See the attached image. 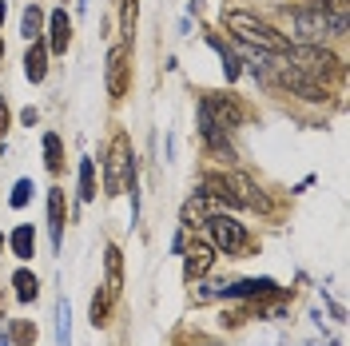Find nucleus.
<instances>
[{
  "mask_svg": "<svg viewBox=\"0 0 350 346\" xmlns=\"http://www.w3.org/2000/svg\"><path fill=\"white\" fill-rule=\"evenodd\" d=\"M291 24L303 32L306 40H323V36H342L347 32V16L342 12H327V8H314V12H295Z\"/></svg>",
  "mask_w": 350,
  "mask_h": 346,
  "instance_id": "nucleus-3",
  "label": "nucleus"
},
{
  "mask_svg": "<svg viewBox=\"0 0 350 346\" xmlns=\"http://www.w3.org/2000/svg\"><path fill=\"white\" fill-rule=\"evenodd\" d=\"M131 172H135L131 168V139L124 131H116L111 144H108V159H104V187H108V195L124 191V183H128Z\"/></svg>",
  "mask_w": 350,
  "mask_h": 346,
  "instance_id": "nucleus-2",
  "label": "nucleus"
},
{
  "mask_svg": "<svg viewBox=\"0 0 350 346\" xmlns=\"http://www.w3.org/2000/svg\"><path fill=\"white\" fill-rule=\"evenodd\" d=\"M44 163H48V172H60V168H64V148H60V135H44Z\"/></svg>",
  "mask_w": 350,
  "mask_h": 346,
  "instance_id": "nucleus-16",
  "label": "nucleus"
},
{
  "mask_svg": "<svg viewBox=\"0 0 350 346\" xmlns=\"http://www.w3.org/2000/svg\"><path fill=\"white\" fill-rule=\"evenodd\" d=\"M8 120H12V116H8V104H4V96H0V135L8 131Z\"/></svg>",
  "mask_w": 350,
  "mask_h": 346,
  "instance_id": "nucleus-25",
  "label": "nucleus"
},
{
  "mask_svg": "<svg viewBox=\"0 0 350 346\" xmlns=\"http://www.w3.org/2000/svg\"><path fill=\"white\" fill-rule=\"evenodd\" d=\"M275 282L271 279H239L231 287H211V291H199V299H259V295H271Z\"/></svg>",
  "mask_w": 350,
  "mask_h": 346,
  "instance_id": "nucleus-7",
  "label": "nucleus"
},
{
  "mask_svg": "<svg viewBox=\"0 0 350 346\" xmlns=\"http://www.w3.org/2000/svg\"><path fill=\"white\" fill-rule=\"evenodd\" d=\"M295 56L303 60L299 68L314 72V76H342V64H338V56H330V52H323V48H295Z\"/></svg>",
  "mask_w": 350,
  "mask_h": 346,
  "instance_id": "nucleus-8",
  "label": "nucleus"
},
{
  "mask_svg": "<svg viewBox=\"0 0 350 346\" xmlns=\"http://www.w3.org/2000/svg\"><path fill=\"white\" fill-rule=\"evenodd\" d=\"M211 263H215V251H211L207 243H196V247H187L183 275H187V279H199V275H207V271H211Z\"/></svg>",
  "mask_w": 350,
  "mask_h": 346,
  "instance_id": "nucleus-9",
  "label": "nucleus"
},
{
  "mask_svg": "<svg viewBox=\"0 0 350 346\" xmlns=\"http://www.w3.org/2000/svg\"><path fill=\"white\" fill-rule=\"evenodd\" d=\"M56 334H60V346H72V310H68L64 299L56 306Z\"/></svg>",
  "mask_w": 350,
  "mask_h": 346,
  "instance_id": "nucleus-19",
  "label": "nucleus"
},
{
  "mask_svg": "<svg viewBox=\"0 0 350 346\" xmlns=\"http://www.w3.org/2000/svg\"><path fill=\"white\" fill-rule=\"evenodd\" d=\"M108 295H111V291H100V295L92 299V323H96V326L108 323Z\"/></svg>",
  "mask_w": 350,
  "mask_h": 346,
  "instance_id": "nucleus-22",
  "label": "nucleus"
},
{
  "mask_svg": "<svg viewBox=\"0 0 350 346\" xmlns=\"http://www.w3.org/2000/svg\"><path fill=\"white\" fill-rule=\"evenodd\" d=\"M0 251H4V235H0Z\"/></svg>",
  "mask_w": 350,
  "mask_h": 346,
  "instance_id": "nucleus-27",
  "label": "nucleus"
},
{
  "mask_svg": "<svg viewBox=\"0 0 350 346\" xmlns=\"http://www.w3.org/2000/svg\"><path fill=\"white\" fill-rule=\"evenodd\" d=\"M40 28H44V12L36 8V4H28V8H24V21H21V36L24 40H36Z\"/></svg>",
  "mask_w": 350,
  "mask_h": 346,
  "instance_id": "nucleus-15",
  "label": "nucleus"
},
{
  "mask_svg": "<svg viewBox=\"0 0 350 346\" xmlns=\"http://www.w3.org/2000/svg\"><path fill=\"white\" fill-rule=\"evenodd\" d=\"M4 16H8V4H4V0H0V24H4Z\"/></svg>",
  "mask_w": 350,
  "mask_h": 346,
  "instance_id": "nucleus-26",
  "label": "nucleus"
},
{
  "mask_svg": "<svg viewBox=\"0 0 350 346\" xmlns=\"http://www.w3.org/2000/svg\"><path fill=\"white\" fill-rule=\"evenodd\" d=\"M275 84H279V88H286V92H295V96H303V100H310V104L327 100V92H323V84H314V80L306 76L303 68L279 64V72H275Z\"/></svg>",
  "mask_w": 350,
  "mask_h": 346,
  "instance_id": "nucleus-5",
  "label": "nucleus"
},
{
  "mask_svg": "<svg viewBox=\"0 0 350 346\" xmlns=\"http://www.w3.org/2000/svg\"><path fill=\"white\" fill-rule=\"evenodd\" d=\"M12 287H16V299H21V303H32L36 291H40V282H36L32 271H16V275H12Z\"/></svg>",
  "mask_w": 350,
  "mask_h": 346,
  "instance_id": "nucleus-14",
  "label": "nucleus"
},
{
  "mask_svg": "<svg viewBox=\"0 0 350 346\" xmlns=\"http://www.w3.org/2000/svg\"><path fill=\"white\" fill-rule=\"evenodd\" d=\"M48 32H52V52H56V56H60V52H68V40H72V21H68L64 8H56V12H52Z\"/></svg>",
  "mask_w": 350,
  "mask_h": 346,
  "instance_id": "nucleus-11",
  "label": "nucleus"
},
{
  "mask_svg": "<svg viewBox=\"0 0 350 346\" xmlns=\"http://www.w3.org/2000/svg\"><path fill=\"white\" fill-rule=\"evenodd\" d=\"M8 343H21V346L36 343V326L24 323V319H16V323H12V330H8Z\"/></svg>",
  "mask_w": 350,
  "mask_h": 346,
  "instance_id": "nucleus-21",
  "label": "nucleus"
},
{
  "mask_svg": "<svg viewBox=\"0 0 350 346\" xmlns=\"http://www.w3.org/2000/svg\"><path fill=\"white\" fill-rule=\"evenodd\" d=\"M128 88H131V64H128V40H124L108 52V96L124 100Z\"/></svg>",
  "mask_w": 350,
  "mask_h": 346,
  "instance_id": "nucleus-6",
  "label": "nucleus"
},
{
  "mask_svg": "<svg viewBox=\"0 0 350 346\" xmlns=\"http://www.w3.org/2000/svg\"><path fill=\"white\" fill-rule=\"evenodd\" d=\"M32 243H36V235H32L28 223L12 231V251H16V259H32Z\"/></svg>",
  "mask_w": 350,
  "mask_h": 346,
  "instance_id": "nucleus-17",
  "label": "nucleus"
},
{
  "mask_svg": "<svg viewBox=\"0 0 350 346\" xmlns=\"http://www.w3.org/2000/svg\"><path fill=\"white\" fill-rule=\"evenodd\" d=\"M211 48H215L219 56H223V72H227V80H239V60L227 52V44L219 40V36H211Z\"/></svg>",
  "mask_w": 350,
  "mask_h": 346,
  "instance_id": "nucleus-20",
  "label": "nucleus"
},
{
  "mask_svg": "<svg viewBox=\"0 0 350 346\" xmlns=\"http://www.w3.org/2000/svg\"><path fill=\"white\" fill-rule=\"evenodd\" d=\"M24 76H28L32 84H40L44 76H48V48H44V44H32V48H28V56H24Z\"/></svg>",
  "mask_w": 350,
  "mask_h": 346,
  "instance_id": "nucleus-12",
  "label": "nucleus"
},
{
  "mask_svg": "<svg viewBox=\"0 0 350 346\" xmlns=\"http://www.w3.org/2000/svg\"><path fill=\"white\" fill-rule=\"evenodd\" d=\"M0 56H4V44H0Z\"/></svg>",
  "mask_w": 350,
  "mask_h": 346,
  "instance_id": "nucleus-28",
  "label": "nucleus"
},
{
  "mask_svg": "<svg viewBox=\"0 0 350 346\" xmlns=\"http://www.w3.org/2000/svg\"><path fill=\"white\" fill-rule=\"evenodd\" d=\"M48 231H52V247H60L64 239V191L60 187L48 191Z\"/></svg>",
  "mask_w": 350,
  "mask_h": 346,
  "instance_id": "nucleus-10",
  "label": "nucleus"
},
{
  "mask_svg": "<svg viewBox=\"0 0 350 346\" xmlns=\"http://www.w3.org/2000/svg\"><path fill=\"white\" fill-rule=\"evenodd\" d=\"M124 4V40H131V32H135V0H120Z\"/></svg>",
  "mask_w": 350,
  "mask_h": 346,
  "instance_id": "nucleus-24",
  "label": "nucleus"
},
{
  "mask_svg": "<svg viewBox=\"0 0 350 346\" xmlns=\"http://www.w3.org/2000/svg\"><path fill=\"white\" fill-rule=\"evenodd\" d=\"M32 199V179H21L16 187H12V207H24Z\"/></svg>",
  "mask_w": 350,
  "mask_h": 346,
  "instance_id": "nucleus-23",
  "label": "nucleus"
},
{
  "mask_svg": "<svg viewBox=\"0 0 350 346\" xmlns=\"http://www.w3.org/2000/svg\"><path fill=\"white\" fill-rule=\"evenodd\" d=\"M104 263H108V291L116 295V291L124 287V255H120V247H116V243L104 251Z\"/></svg>",
  "mask_w": 350,
  "mask_h": 346,
  "instance_id": "nucleus-13",
  "label": "nucleus"
},
{
  "mask_svg": "<svg viewBox=\"0 0 350 346\" xmlns=\"http://www.w3.org/2000/svg\"><path fill=\"white\" fill-rule=\"evenodd\" d=\"M80 199H96V163L80 159Z\"/></svg>",
  "mask_w": 350,
  "mask_h": 346,
  "instance_id": "nucleus-18",
  "label": "nucleus"
},
{
  "mask_svg": "<svg viewBox=\"0 0 350 346\" xmlns=\"http://www.w3.org/2000/svg\"><path fill=\"white\" fill-rule=\"evenodd\" d=\"M223 24L239 36L243 44H251V48H262V52H286V36H279L271 24L255 21L251 12H223Z\"/></svg>",
  "mask_w": 350,
  "mask_h": 346,
  "instance_id": "nucleus-1",
  "label": "nucleus"
},
{
  "mask_svg": "<svg viewBox=\"0 0 350 346\" xmlns=\"http://www.w3.org/2000/svg\"><path fill=\"white\" fill-rule=\"evenodd\" d=\"M207 231H211V243H215L219 251H227V255H235V251L247 247V231H243V223L227 219L223 211L207 219Z\"/></svg>",
  "mask_w": 350,
  "mask_h": 346,
  "instance_id": "nucleus-4",
  "label": "nucleus"
}]
</instances>
